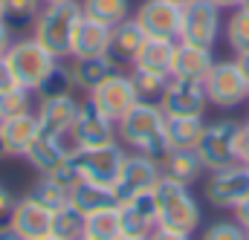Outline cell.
Returning a JSON list of instances; mask_svg holds the SVG:
<instances>
[{"label": "cell", "instance_id": "6da1fadb", "mask_svg": "<svg viewBox=\"0 0 249 240\" xmlns=\"http://www.w3.org/2000/svg\"><path fill=\"white\" fill-rule=\"evenodd\" d=\"M116 139L127 151L145 154L157 162H162L171 151L165 139V113L157 102H136L116 121Z\"/></svg>", "mask_w": 249, "mask_h": 240}, {"label": "cell", "instance_id": "7a4b0ae2", "mask_svg": "<svg viewBox=\"0 0 249 240\" xmlns=\"http://www.w3.org/2000/svg\"><path fill=\"white\" fill-rule=\"evenodd\" d=\"M84 17L81 0H64V3H44L32 23V38L53 52L58 61H67L72 55V35L78 20Z\"/></svg>", "mask_w": 249, "mask_h": 240}, {"label": "cell", "instance_id": "3957f363", "mask_svg": "<svg viewBox=\"0 0 249 240\" xmlns=\"http://www.w3.org/2000/svg\"><path fill=\"white\" fill-rule=\"evenodd\" d=\"M154 203H157V226H168V229H177L186 235L200 232L203 208H200L197 197L191 194V185L162 177L154 188Z\"/></svg>", "mask_w": 249, "mask_h": 240}, {"label": "cell", "instance_id": "277c9868", "mask_svg": "<svg viewBox=\"0 0 249 240\" xmlns=\"http://www.w3.org/2000/svg\"><path fill=\"white\" fill-rule=\"evenodd\" d=\"M203 87H206L209 104L217 107V110H235L244 102H249V81L244 78V72H241L235 58L214 61V67L209 69Z\"/></svg>", "mask_w": 249, "mask_h": 240}, {"label": "cell", "instance_id": "5b68a950", "mask_svg": "<svg viewBox=\"0 0 249 240\" xmlns=\"http://www.w3.org/2000/svg\"><path fill=\"white\" fill-rule=\"evenodd\" d=\"M238 133H241V121L238 119H217L206 121V130L197 142V156L203 159L206 171L223 168L238 162Z\"/></svg>", "mask_w": 249, "mask_h": 240}, {"label": "cell", "instance_id": "8992f818", "mask_svg": "<svg viewBox=\"0 0 249 240\" xmlns=\"http://www.w3.org/2000/svg\"><path fill=\"white\" fill-rule=\"evenodd\" d=\"M247 194H249V165H244V162L214 168V171H209V177L203 182V197L217 211H232Z\"/></svg>", "mask_w": 249, "mask_h": 240}, {"label": "cell", "instance_id": "52a82bcc", "mask_svg": "<svg viewBox=\"0 0 249 240\" xmlns=\"http://www.w3.org/2000/svg\"><path fill=\"white\" fill-rule=\"evenodd\" d=\"M3 58L12 67L18 84H23V87H29V90H35V87L44 81V75H47V72L55 67V61H58L53 52H47L35 38L12 41V47L6 50Z\"/></svg>", "mask_w": 249, "mask_h": 240}, {"label": "cell", "instance_id": "ba28073f", "mask_svg": "<svg viewBox=\"0 0 249 240\" xmlns=\"http://www.w3.org/2000/svg\"><path fill=\"white\" fill-rule=\"evenodd\" d=\"M220 35H223V9L220 6H214L212 0H194L188 9H183L180 41L214 50Z\"/></svg>", "mask_w": 249, "mask_h": 240}, {"label": "cell", "instance_id": "9c48e42d", "mask_svg": "<svg viewBox=\"0 0 249 240\" xmlns=\"http://www.w3.org/2000/svg\"><path fill=\"white\" fill-rule=\"evenodd\" d=\"M81 177L90 182H102V185H116L119 174H122V165L127 159V148L122 142H110V145H102V148H90V151H81L78 156H72Z\"/></svg>", "mask_w": 249, "mask_h": 240}, {"label": "cell", "instance_id": "30bf717a", "mask_svg": "<svg viewBox=\"0 0 249 240\" xmlns=\"http://www.w3.org/2000/svg\"><path fill=\"white\" fill-rule=\"evenodd\" d=\"M160 107L165 116H206L209 96L203 81H188L168 75V84L160 96Z\"/></svg>", "mask_w": 249, "mask_h": 240}, {"label": "cell", "instance_id": "8fae6325", "mask_svg": "<svg viewBox=\"0 0 249 240\" xmlns=\"http://www.w3.org/2000/svg\"><path fill=\"white\" fill-rule=\"evenodd\" d=\"M139 26L145 29L148 38H165V41H180L183 32V9L174 6L171 0H142L136 6Z\"/></svg>", "mask_w": 249, "mask_h": 240}, {"label": "cell", "instance_id": "7c38bea8", "mask_svg": "<svg viewBox=\"0 0 249 240\" xmlns=\"http://www.w3.org/2000/svg\"><path fill=\"white\" fill-rule=\"evenodd\" d=\"M160 180H162V168H160L157 159H151V156H145V154H136V151H127L122 174H119V180H116L113 188H116L119 200H127V197L154 191Z\"/></svg>", "mask_w": 249, "mask_h": 240}, {"label": "cell", "instance_id": "4fadbf2b", "mask_svg": "<svg viewBox=\"0 0 249 240\" xmlns=\"http://www.w3.org/2000/svg\"><path fill=\"white\" fill-rule=\"evenodd\" d=\"M90 96V102L107 116V119L119 121L139 102V96H136V87H133V81H130V72H116V75H110L105 84H99L93 93H87Z\"/></svg>", "mask_w": 249, "mask_h": 240}, {"label": "cell", "instance_id": "5bb4252c", "mask_svg": "<svg viewBox=\"0 0 249 240\" xmlns=\"http://www.w3.org/2000/svg\"><path fill=\"white\" fill-rule=\"evenodd\" d=\"M72 133H75L81 151L102 148V145L116 142V121L107 119V116L90 102V96H84V99H81L78 119H75V124H72Z\"/></svg>", "mask_w": 249, "mask_h": 240}, {"label": "cell", "instance_id": "9a60e30c", "mask_svg": "<svg viewBox=\"0 0 249 240\" xmlns=\"http://www.w3.org/2000/svg\"><path fill=\"white\" fill-rule=\"evenodd\" d=\"M116 211H119L122 235L148 238V235L157 229V203H154V191L136 194V197H127V200H119Z\"/></svg>", "mask_w": 249, "mask_h": 240}, {"label": "cell", "instance_id": "2e32d148", "mask_svg": "<svg viewBox=\"0 0 249 240\" xmlns=\"http://www.w3.org/2000/svg\"><path fill=\"white\" fill-rule=\"evenodd\" d=\"M38 133H41V124H38L35 110L0 119V139H3V148H6L9 159H23V154L29 151V145L35 142Z\"/></svg>", "mask_w": 249, "mask_h": 240}, {"label": "cell", "instance_id": "e0dca14e", "mask_svg": "<svg viewBox=\"0 0 249 240\" xmlns=\"http://www.w3.org/2000/svg\"><path fill=\"white\" fill-rule=\"evenodd\" d=\"M9 226L23 240L47 238V235H53V211H47L44 206H38L35 200H29L23 194V197H18V206L9 217Z\"/></svg>", "mask_w": 249, "mask_h": 240}, {"label": "cell", "instance_id": "ac0fdd59", "mask_svg": "<svg viewBox=\"0 0 249 240\" xmlns=\"http://www.w3.org/2000/svg\"><path fill=\"white\" fill-rule=\"evenodd\" d=\"M78 110H81V99H75V93L70 96H58V99H38V124L44 133H64V130H72V124L78 119Z\"/></svg>", "mask_w": 249, "mask_h": 240}, {"label": "cell", "instance_id": "d6986e66", "mask_svg": "<svg viewBox=\"0 0 249 240\" xmlns=\"http://www.w3.org/2000/svg\"><path fill=\"white\" fill-rule=\"evenodd\" d=\"M214 52L209 47H197L188 41H177L174 61H171V75L174 78H188V81H206L209 69L214 67Z\"/></svg>", "mask_w": 249, "mask_h": 240}, {"label": "cell", "instance_id": "ffe728a7", "mask_svg": "<svg viewBox=\"0 0 249 240\" xmlns=\"http://www.w3.org/2000/svg\"><path fill=\"white\" fill-rule=\"evenodd\" d=\"M110 35L113 26H105L93 17H81L72 35V55L70 58H96L110 52Z\"/></svg>", "mask_w": 249, "mask_h": 240}, {"label": "cell", "instance_id": "44dd1931", "mask_svg": "<svg viewBox=\"0 0 249 240\" xmlns=\"http://www.w3.org/2000/svg\"><path fill=\"white\" fill-rule=\"evenodd\" d=\"M70 69H72V78H75V90L93 93L110 75L122 72V64L113 58V55H96V58H72Z\"/></svg>", "mask_w": 249, "mask_h": 240}, {"label": "cell", "instance_id": "7402d4cb", "mask_svg": "<svg viewBox=\"0 0 249 240\" xmlns=\"http://www.w3.org/2000/svg\"><path fill=\"white\" fill-rule=\"evenodd\" d=\"M70 206H75L81 214H96V211H105V208H116L119 206V194H116L113 185L81 180L70 191Z\"/></svg>", "mask_w": 249, "mask_h": 240}, {"label": "cell", "instance_id": "603a6c76", "mask_svg": "<svg viewBox=\"0 0 249 240\" xmlns=\"http://www.w3.org/2000/svg\"><path fill=\"white\" fill-rule=\"evenodd\" d=\"M148 41V35H145V29L139 26V20L130 15L127 20H122L119 26H113V35H110V52L107 55H113V58L119 61V64H133L136 55H139V50H142V44Z\"/></svg>", "mask_w": 249, "mask_h": 240}, {"label": "cell", "instance_id": "cb8c5ba5", "mask_svg": "<svg viewBox=\"0 0 249 240\" xmlns=\"http://www.w3.org/2000/svg\"><path fill=\"white\" fill-rule=\"evenodd\" d=\"M160 168H162V177L177 180L183 185H194L203 180V174H209L203 159L197 156V151H168V156L160 162Z\"/></svg>", "mask_w": 249, "mask_h": 240}, {"label": "cell", "instance_id": "d4e9b609", "mask_svg": "<svg viewBox=\"0 0 249 240\" xmlns=\"http://www.w3.org/2000/svg\"><path fill=\"white\" fill-rule=\"evenodd\" d=\"M206 130L203 116H165V139L171 151H194Z\"/></svg>", "mask_w": 249, "mask_h": 240}, {"label": "cell", "instance_id": "484cf974", "mask_svg": "<svg viewBox=\"0 0 249 240\" xmlns=\"http://www.w3.org/2000/svg\"><path fill=\"white\" fill-rule=\"evenodd\" d=\"M177 41H165V38H148L139 50L136 61L130 67L148 69V72H160V75H171V61H174Z\"/></svg>", "mask_w": 249, "mask_h": 240}, {"label": "cell", "instance_id": "4316f807", "mask_svg": "<svg viewBox=\"0 0 249 240\" xmlns=\"http://www.w3.org/2000/svg\"><path fill=\"white\" fill-rule=\"evenodd\" d=\"M61 159H64V151L58 148L55 136H53V133H44V130L35 136V142H32L29 151L23 154V162H26L29 168H35L38 174H47V171L55 168Z\"/></svg>", "mask_w": 249, "mask_h": 240}, {"label": "cell", "instance_id": "83f0119b", "mask_svg": "<svg viewBox=\"0 0 249 240\" xmlns=\"http://www.w3.org/2000/svg\"><path fill=\"white\" fill-rule=\"evenodd\" d=\"M81 12L105 26H119L133 15V0H81Z\"/></svg>", "mask_w": 249, "mask_h": 240}, {"label": "cell", "instance_id": "f1b7e54d", "mask_svg": "<svg viewBox=\"0 0 249 240\" xmlns=\"http://www.w3.org/2000/svg\"><path fill=\"white\" fill-rule=\"evenodd\" d=\"M75 93V78H72V69L70 64L55 61V67L44 75V81L35 87V96L38 99H58V96H70Z\"/></svg>", "mask_w": 249, "mask_h": 240}, {"label": "cell", "instance_id": "f546056e", "mask_svg": "<svg viewBox=\"0 0 249 240\" xmlns=\"http://www.w3.org/2000/svg\"><path fill=\"white\" fill-rule=\"evenodd\" d=\"M26 197L35 200L38 206H44L47 211H58V208H64V206L70 203V191L61 188L58 182H53L47 174H38V180L29 185Z\"/></svg>", "mask_w": 249, "mask_h": 240}, {"label": "cell", "instance_id": "4dcf8cb0", "mask_svg": "<svg viewBox=\"0 0 249 240\" xmlns=\"http://www.w3.org/2000/svg\"><path fill=\"white\" fill-rule=\"evenodd\" d=\"M223 38L235 55L249 52V9H229V17L223 20Z\"/></svg>", "mask_w": 249, "mask_h": 240}, {"label": "cell", "instance_id": "1f68e13d", "mask_svg": "<svg viewBox=\"0 0 249 240\" xmlns=\"http://www.w3.org/2000/svg\"><path fill=\"white\" fill-rule=\"evenodd\" d=\"M84 226H87V214H81L75 206H64L58 211H53V235L61 240H81L84 238Z\"/></svg>", "mask_w": 249, "mask_h": 240}, {"label": "cell", "instance_id": "d6a6232c", "mask_svg": "<svg viewBox=\"0 0 249 240\" xmlns=\"http://www.w3.org/2000/svg\"><path fill=\"white\" fill-rule=\"evenodd\" d=\"M119 235H122V223H119V211H116V208H105V211L87 214L84 238H93V240H116Z\"/></svg>", "mask_w": 249, "mask_h": 240}, {"label": "cell", "instance_id": "836d02e7", "mask_svg": "<svg viewBox=\"0 0 249 240\" xmlns=\"http://www.w3.org/2000/svg\"><path fill=\"white\" fill-rule=\"evenodd\" d=\"M130 81H133V87H136L139 102H157V104H160V96H162V90H165V84H168V75L130 67Z\"/></svg>", "mask_w": 249, "mask_h": 240}, {"label": "cell", "instance_id": "e575fe53", "mask_svg": "<svg viewBox=\"0 0 249 240\" xmlns=\"http://www.w3.org/2000/svg\"><path fill=\"white\" fill-rule=\"evenodd\" d=\"M32 99H35V90H29L23 84H15L12 90L0 93V119L32 110Z\"/></svg>", "mask_w": 249, "mask_h": 240}, {"label": "cell", "instance_id": "d590c367", "mask_svg": "<svg viewBox=\"0 0 249 240\" xmlns=\"http://www.w3.org/2000/svg\"><path fill=\"white\" fill-rule=\"evenodd\" d=\"M6 6V23L15 29V26H32L38 12L44 9L41 0H3Z\"/></svg>", "mask_w": 249, "mask_h": 240}, {"label": "cell", "instance_id": "8d00e7d4", "mask_svg": "<svg viewBox=\"0 0 249 240\" xmlns=\"http://www.w3.org/2000/svg\"><path fill=\"white\" fill-rule=\"evenodd\" d=\"M200 240H247V229L235 217L232 220H214L200 232Z\"/></svg>", "mask_w": 249, "mask_h": 240}, {"label": "cell", "instance_id": "74e56055", "mask_svg": "<svg viewBox=\"0 0 249 240\" xmlns=\"http://www.w3.org/2000/svg\"><path fill=\"white\" fill-rule=\"evenodd\" d=\"M47 177H50L53 182H58L61 188H67V191H72V188H75L78 182L84 180L72 156H64V159L58 162V165H55V168H50V171H47Z\"/></svg>", "mask_w": 249, "mask_h": 240}, {"label": "cell", "instance_id": "f35d334b", "mask_svg": "<svg viewBox=\"0 0 249 240\" xmlns=\"http://www.w3.org/2000/svg\"><path fill=\"white\" fill-rule=\"evenodd\" d=\"M15 206H18V197H15L6 185H0V226H6V223H9V217H12Z\"/></svg>", "mask_w": 249, "mask_h": 240}, {"label": "cell", "instance_id": "ab89813d", "mask_svg": "<svg viewBox=\"0 0 249 240\" xmlns=\"http://www.w3.org/2000/svg\"><path fill=\"white\" fill-rule=\"evenodd\" d=\"M148 240H191V235L177 232V229H168V226H157V229L148 235Z\"/></svg>", "mask_w": 249, "mask_h": 240}, {"label": "cell", "instance_id": "60d3db41", "mask_svg": "<svg viewBox=\"0 0 249 240\" xmlns=\"http://www.w3.org/2000/svg\"><path fill=\"white\" fill-rule=\"evenodd\" d=\"M238 162L249 165V124H241L238 133Z\"/></svg>", "mask_w": 249, "mask_h": 240}, {"label": "cell", "instance_id": "b9f144b4", "mask_svg": "<svg viewBox=\"0 0 249 240\" xmlns=\"http://www.w3.org/2000/svg\"><path fill=\"white\" fill-rule=\"evenodd\" d=\"M15 84H18V78H15V72H12V67L6 64V58H0V93L12 90Z\"/></svg>", "mask_w": 249, "mask_h": 240}, {"label": "cell", "instance_id": "7bdbcfd3", "mask_svg": "<svg viewBox=\"0 0 249 240\" xmlns=\"http://www.w3.org/2000/svg\"><path fill=\"white\" fill-rule=\"evenodd\" d=\"M232 217H235L244 229H249V194L238 203V206H235V208H232Z\"/></svg>", "mask_w": 249, "mask_h": 240}, {"label": "cell", "instance_id": "ee69618b", "mask_svg": "<svg viewBox=\"0 0 249 240\" xmlns=\"http://www.w3.org/2000/svg\"><path fill=\"white\" fill-rule=\"evenodd\" d=\"M12 41H15V38H12V26H9L6 20H0V58L6 55V50L12 47Z\"/></svg>", "mask_w": 249, "mask_h": 240}, {"label": "cell", "instance_id": "f6af8a7d", "mask_svg": "<svg viewBox=\"0 0 249 240\" xmlns=\"http://www.w3.org/2000/svg\"><path fill=\"white\" fill-rule=\"evenodd\" d=\"M0 240H23V238H20V235L6 223V226H0Z\"/></svg>", "mask_w": 249, "mask_h": 240}, {"label": "cell", "instance_id": "bcb514c9", "mask_svg": "<svg viewBox=\"0 0 249 240\" xmlns=\"http://www.w3.org/2000/svg\"><path fill=\"white\" fill-rule=\"evenodd\" d=\"M235 61H238V67H241L244 78L249 81V52H241V55H235Z\"/></svg>", "mask_w": 249, "mask_h": 240}, {"label": "cell", "instance_id": "7dc6e473", "mask_svg": "<svg viewBox=\"0 0 249 240\" xmlns=\"http://www.w3.org/2000/svg\"><path fill=\"white\" fill-rule=\"evenodd\" d=\"M212 3H214V6H220L223 12H226V9H238V6H241V0H212Z\"/></svg>", "mask_w": 249, "mask_h": 240}, {"label": "cell", "instance_id": "c3c4849f", "mask_svg": "<svg viewBox=\"0 0 249 240\" xmlns=\"http://www.w3.org/2000/svg\"><path fill=\"white\" fill-rule=\"evenodd\" d=\"M171 3H174V6H180V9H188L194 0H171Z\"/></svg>", "mask_w": 249, "mask_h": 240}, {"label": "cell", "instance_id": "681fc988", "mask_svg": "<svg viewBox=\"0 0 249 240\" xmlns=\"http://www.w3.org/2000/svg\"><path fill=\"white\" fill-rule=\"evenodd\" d=\"M116 240H148V238H130V235H119Z\"/></svg>", "mask_w": 249, "mask_h": 240}, {"label": "cell", "instance_id": "f907efd6", "mask_svg": "<svg viewBox=\"0 0 249 240\" xmlns=\"http://www.w3.org/2000/svg\"><path fill=\"white\" fill-rule=\"evenodd\" d=\"M0 159H9L6 156V148H3V139H0Z\"/></svg>", "mask_w": 249, "mask_h": 240}, {"label": "cell", "instance_id": "816d5d0a", "mask_svg": "<svg viewBox=\"0 0 249 240\" xmlns=\"http://www.w3.org/2000/svg\"><path fill=\"white\" fill-rule=\"evenodd\" d=\"M0 20H6V6H3V0H0Z\"/></svg>", "mask_w": 249, "mask_h": 240}, {"label": "cell", "instance_id": "f5cc1de1", "mask_svg": "<svg viewBox=\"0 0 249 240\" xmlns=\"http://www.w3.org/2000/svg\"><path fill=\"white\" fill-rule=\"evenodd\" d=\"M38 240H61V238H55V235H47V238H38Z\"/></svg>", "mask_w": 249, "mask_h": 240}, {"label": "cell", "instance_id": "db71d44e", "mask_svg": "<svg viewBox=\"0 0 249 240\" xmlns=\"http://www.w3.org/2000/svg\"><path fill=\"white\" fill-rule=\"evenodd\" d=\"M241 9H249V0H241Z\"/></svg>", "mask_w": 249, "mask_h": 240}, {"label": "cell", "instance_id": "11a10c76", "mask_svg": "<svg viewBox=\"0 0 249 240\" xmlns=\"http://www.w3.org/2000/svg\"><path fill=\"white\" fill-rule=\"evenodd\" d=\"M41 3H64V0H41Z\"/></svg>", "mask_w": 249, "mask_h": 240}, {"label": "cell", "instance_id": "9f6ffc18", "mask_svg": "<svg viewBox=\"0 0 249 240\" xmlns=\"http://www.w3.org/2000/svg\"><path fill=\"white\" fill-rule=\"evenodd\" d=\"M244 124H249V116H247V121H244Z\"/></svg>", "mask_w": 249, "mask_h": 240}, {"label": "cell", "instance_id": "6f0895ef", "mask_svg": "<svg viewBox=\"0 0 249 240\" xmlns=\"http://www.w3.org/2000/svg\"><path fill=\"white\" fill-rule=\"evenodd\" d=\"M81 240H93V238H81Z\"/></svg>", "mask_w": 249, "mask_h": 240}, {"label": "cell", "instance_id": "680465c9", "mask_svg": "<svg viewBox=\"0 0 249 240\" xmlns=\"http://www.w3.org/2000/svg\"><path fill=\"white\" fill-rule=\"evenodd\" d=\"M247 240H249V229H247Z\"/></svg>", "mask_w": 249, "mask_h": 240}]
</instances>
